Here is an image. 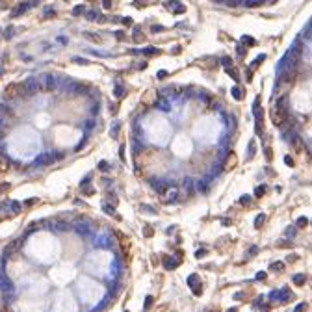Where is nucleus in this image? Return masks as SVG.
Returning <instances> with one entry per match:
<instances>
[{
  "label": "nucleus",
  "mask_w": 312,
  "mask_h": 312,
  "mask_svg": "<svg viewBox=\"0 0 312 312\" xmlns=\"http://www.w3.org/2000/svg\"><path fill=\"white\" fill-rule=\"evenodd\" d=\"M271 269L277 271V273H280V271L284 269V262H273V264H271Z\"/></svg>",
  "instance_id": "a211bd4d"
},
{
  "label": "nucleus",
  "mask_w": 312,
  "mask_h": 312,
  "mask_svg": "<svg viewBox=\"0 0 312 312\" xmlns=\"http://www.w3.org/2000/svg\"><path fill=\"white\" fill-rule=\"evenodd\" d=\"M290 141H292V145H293V149L297 151V153H303V151H307V147H305V143H303V140H301V136H297V134H293L292 137H290Z\"/></svg>",
  "instance_id": "6e6552de"
},
{
  "label": "nucleus",
  "mask_w": 312,
  "mask_h": 312,
  "mask_svg": "<svg viewBox=\"0 0 312 312\" xmlns=\"http://www.w3.org/2000/svg\"><path fill=\"white\" fill-rule=\"evenodd\" d=\"M184 188H186V191H188V195L193 193V180H191V178H184Z\"/></svg>",
  "instance_id": "2eb2a0df"
},
{
  "label": "nucleus",
  "mask_w": 312,
  "mask_h": 312,
  "mask_svg": "<svg viewBox=\"0 0 312 312\" xmlns=\"http://www.w3.org/2000/svg\"><path fill=\"white\" fill-rule=\"evenodd\" d=\"M87 19H89V21H95V19L100 21V17H99V13H97V11L91 10V11H87Z\"/></svg>",
  "instance_id": "5701e85b"
},
{
  "label": "nucleus",
  "mask_w": 312,
  "mask_h": 312,
  "mask_svg": "<svg viewBox=\"0 0 312 312\" xmlns=\"http://www.w3.org/2000/svg\"><path fill=\"white\" fill-rule=\"evenodd\" d=\"M256 279H258V280H262V279H266V273H264V271H262V273H258V275H256Z\"/></svg>",
  "instance_id": "5fc2aeb1"
},
{
  "label": "nucleus",
  "mask_w": 312,
  "mask_h": 312,
  "mask_svg": "<svg viewBox=\"0 0 312 312\" xmlns=\"http://www.w3.org/2000/svg\"><path fill=\"white\" fill-rule=\"evenodd\" d=\"M82 191H84V193H87V195H91V193H93V188H91V186H84Z\"/></svg>",
  "instance_id": "58836bf2"
},
{
  "label": "nucleus",
  "mask_w": 312,
  "mask_h": 312,
  "mask_svg": "<svg viewBox=\"0 0 312 312\" xmlns=\"http://www.w3.org/2000/svg\"><path fill=\"white\" fill-rule=\"evenodd\" d=\"M19 245H21V240H15V242H11V243L6 247V255H11L15 249H19Z\"/></svg>",
  "instance_id": "4468645a"
},
{
  "label": "nucleus",
  "mask_w": 312,
  "mask_h": 312,
  "mask_svg": "<svg viewBox=\"0 0 312 312\" xmlns=\"http://www.w3.org/2000/svg\"><path fill=\"white\" fill-rule=\"evenodd\" d=\"M166 195H169V201H175V199H177V190H173V191H167Z\"/></svg>",
  "instance_id": "f704fd0d"
},
{
  "label": "nucleus",
  "mask_w": 312,
  "mask_h": 312,
  "mask_svg": "<svg viewBox=\"0 0 312 312\" xmlns=\"http://www.w3.org/2000/svg\"><path fill=\"white\" fill-rule=\"evenodd\" d=\"M223 65H225L227 69H230V67H232V65H230V60H229V58H223Z\"/></svg>",
  "instance_id": "a19ab883"
},
{
  "label": "nucleus",
  "mask_w": 312,
  "mask_h": 312,
  "mask_svg": "<svg viewBox=\"0 0 312 312\" xmlns=\"http://www.w3.org/2000/svg\"><path fill=\"white\" fill-rule=\"evenodd\" d=\"M229 312H236V310H234V309H232V310H229Z\"/></svg>",
  "instance_id": "052dcab7"
},
{
  "label": "nucleus",
  "mask_w": 312,
  "mask_h": 312,
  "mask_svg": "<svg viewBox=\"0 0 312 312\" xmlns=\"http://www.w3.org/2000/svg\"><path fill=\"white\" fill-rule=\"evenodd\" d=\"M45 15H54V10H52V8H47V10H45Z\"/></svg>",
  "instance_id": "8fccbe9b"
},
{
  "label": "nucleus",
  "mask_w": 312,
  "mask_h": 312,
  "mask_svg": "<svg viewBox=\"0 0 312 312\" xmlns=\"http://www.w3.org/2000/svg\"><path fill=\"white\" fill-rule=\"evenodd\" d=\"M166 76H167V73H166V71H158V78H160V80H164Z\"/></svg>",
  "instance_id": "a18cd8bd"
},
{
  "label": "nucleus",
  "mask_w": 312,
  "mask_h": 312,
  "mask_svg": "<svg viewBox=\"0 0 312 312\" xmlns=\"http://www.w3.org/2000/svg\"><path fill=\"white\" fill-rule=\"evenodd\" d=\"M236 166V154H229L227 156V160H225V164H223V167L225 169H232Z\"/></svg>",
  "instance_id": "9d476101"
},
{
  "label": "nucleus",
  "mask_w": 312,
  "mask_h": 312,
  "mask_svg": "<svg viewBox=\"0 0 312 312\" xmlns=\"http://www.w3.org/2000/svg\"><path fill=\"white\" fill-rule=\"evenodd\" d=\"M188 284H190V288L193 290V293L195 296H201V292H203V286H201V282H199V277L197 275H190L188 277Z\"/></svg>",
  "instance_id": "423d86ee"
},
{
  "label": "nucleus",
  "mask_w": 312,
  "mask_h": 312,
  "mask_svg": "<svg viewBox=\"0 0 312 312\" xmlns=\"http://www.w3.org/2000/svg\"><path fill=\"white\" fill-rule=\"evenodd\" d=\"M197 190L201 191V193H206V191H208V184H206V180H199V182H197Z\"/></svg>",
  "instance_id": "f3484780"
},
{
  "label": "nucleus",
  "mask_w": 312,
  "mask_h": 312,
  "mask_svg": "<svg viewBox=\"0 0 312 312\" xmlns=\"http://www.w3.org/2000/svg\"><path fill=\"white\" fill-rule=\"evenodd\" d=\"M204 255H206V251H204V249H199V251H197V253H195V256H197V258H201V256H204Z\"/></svg>",
  "instance_id": "c03bdc74"
},
{
  "label": "nucleus",
  "mask_w": 312,
  "mask_h": 312,
  "mask_svg": "<svg viewBox=\"0 0 312 312\" xmlns=\"http://www.w3.org/2000/svg\"><path fill=\"white\" fill-rule=\"evenodd\" d=\"M113 95L117 97V99H121V97H124V89H123V86H115V91H113Z\"/></svg>",
  "instance_id": "6ab92c4d"
},
{
  "label": "nucleus",
  "mask_w": 312,
  "mask_h": 312,
  "mask_svg": "<svg viewBox=\"0 0 312 312\" xmlns=\"http://www.w3.org/2000/svg\"><path fill=\"white\" fill-rule=\"evenodd\" d=\"M253 156H255V141L249 143V156H247V158H253Z\"/></svg>",
  "instance_id": "c85d7f7f"
},
{
  "label": "nucleus",
  "mask_w": 312,
  "mask_h": 312,
  "mask_svg": "<svg viewBox=\"0 0 312 312\" xmlns=\"http://www.w3.org/2000/svg\"><path fill=\"white\" fill-rule=\"evenodd\" d=\"M93 126H95V121H87L86 123V128H93Z\"/></svg>",
  "instance_id": "864d4df0"
},
{
  "label": "nucleus",
  "mask_w": 312,
  "mask_h": 312,
  "mask_svg": "<svg viewBox=\"0 0 312 312\" xmlns=\"http://www.w3.org/2000/svg\"><path fill=\"white\" fill-rule=\"evenodd\" d=\"M262 193H266V186H258L256 191H255V195H256V197H262Z\"/></svg>",
  "instance_id": "bb28decb"
},
{
  "label": "nucleus",
  "mask_w": 312,
  "mask_h": 312,
  "mask_svg": "<svg viewBox=\"0 0 312 312\" xmlns=\"http://www.w3.org/2000/svg\"><path fill=\"white\" fill-rule=\"evenodd\" d=\"M305 309H307V303H299V305L296 307V312H303Z\"/></svg>",
  "instance_id": "4c0bfd02"
},
{
  "label": "nucleus",
  "mask_w": 312,
  "mask_h": 312,
  "mask_svg": "<svg viewBox=\"0 0 312 312\" xmlns=\"http://www.w3.org/2000/svg\"><path fill=\"white\" fill-rule=\"evenodd\" d=\"M141 208H143V210H147V212H151V214H154V212H156V210H154V208H151V206H147V204H143V206H141Z\"/></svg>",
  "instance_id": "de8ad7c7"
},
{
  "label": "nucleus",
  "mask_w": 312,
  "mask_h": 312,
  "mask_svg": "<svg viewBox=\"0 0 312 312\" xmlns=\"http://www.w3.org/2000/svg\"><path fill=\"white\" fill-rule=\"evenodd\" d=\"M37 80H39V86H41L43 91H52L56 87V76L54 74H41V76H37Z\"/></svg>",
  "instance_id": "f257e3e1"
},
{
  "label": "nucleus",
  "mask_w": 312,
  "mask_h": 312,
  "mask_svg": "<svg viewBox=\"0 0 312 312\" xmlns=\"http://www.w3.org/2000/svg\"><path fill=\"white\" fill-rule=\"evenodd\" d=\"M296 80V69H282V73L279 74V80H277V84L279 86H290V84Z\"/></svg>",
  "instance_id": "f03ea898"
},
{
  "label": "nucleus",
  "mask_w": 312,
  "mask_h": 312,
  "mask_svg": "<svg viewBox=\"0 0 312 312\" xmlns=\"http://www.w3.org/2000/svg\"><path fill=\"white\" fill-rule=\"evenodd\" d=\"M104 8H106V10H108V8H111V2H110V0H106V2H104Z\"/></svg>",
  "instance_id": "13d9d810"
},
{
  "label": "nucleus",
  "mask_w": 312,
  "mask_h": 312,
  "mask_svg": "<svg viewBox=\"0 0 312 312\" xmlns=\"http://www.w3.org/2000/svg\"><path fill=\"white\" fill-rule=\"evenodd\" d=\"M121 22H123V24H126V26H132V24H134L130 17H124V19H121Z\"/></svg>",
  "instance_id": "c9c22d12"
},
{
  "label": "nucleus",
  "mask_w": 312,
  "mask_h": 312,
  "mask_svg": "<svg viewBox=\"0 0 312 312\" xmlns=\"http://www.w3.org/2000/svg\"><path fill=\"white\" fill-rule=\"evenodd\" d=\"M11 208H13V212H19V210H21V203L13 201V203H11Z\"/></svg>",
  "instance_id": "473e14b6"
},
{
  "label": "nucleus",
  "mask_w": 312,
  "mask_h": 312,
  "mask_svg": "<svg viewBox=\"0 0 312 312\" xmlns=\"http://www.w3.org/2000/svg\"><path fill=\"white\" fill-rule=\"evenodd\" d=\"M153 227H145V236H153Z\"/></svg>",
  "instance_id": "37998d69"
},
{
  "label": "nucleus",
  "mask_w": 312,
  "mask_h": 312,
  "mask_svg": "<svg viewBox=\"0 0 312 312\" xmlns=\"http://www.w3.org/2000/svg\"><path fill=\"white\" fill-rule=\"evenodd\" d=\"M151 184H153V188L156 190L158 195H166L169 191V182H166V180H156V178H153Z\"/></svg>",
  "instance_id": "39448f33"
},
{
  "label": "nucleus",
  "mask_w": 312,
  "mask_h": 312,
  "mask_svg": "<svg viewBox=\"0 0 312 312\" xmlns=\"http://www.w3.org/2000/svg\"><path fill=\"white\" fill-rule=\"evenodd\" d=\"M153 301H154V297H153V296H149V297H147V299H145V309H149V307L153 305Z\"/></svg>",
  "instance_id": "72a5a7b5"
},
{
  "label": "nucleus",
  "mask_w": 312,
  "mask_h": 312,
  "mask_svg": "<svg viewBox=\"0 0 312 312\" xmlns=\"http://www.w3.org/2000/svg\"><path fill=\"white\" fill-rule=\"evenodd\" d=\"M307 282V277L303 273H297V275H293V284H297V286H303V284Z\"/></svg>",
  "instance_id": "ddd939ff"
},
{
  "label": "nucleus",
  "mask_w": 312,
  "mask_h": 312,
  "mask_svg": "<svg viewBox=\"0 0 312 312\" xmlns=\"http://www.w3.org/2000/svg\"><path fill=\"white\" fill-rule=\"evenodd\" d=\"M84 11H86V10H84V6H76V8L73 10L74 15H80V13H84Z\"/></svg>",
  "instance_id": "2f4dec72"
},
{
  "label": "nucleus",
  "mask_w": 312,
  "mask_h": 312,
  "mask_svg": "<svg viewBox=\"0 0 312 312\" xmlns=\"http://www.w3.org/2000/svg\"><path fill=\"white\" fill-rule=\"evenodd\" d=\"M240 203L242 204H251V197H249V195H243V197H240Z\"/></svg>",
  "instance_id": "c756f323"
},
{
  "label": "nucleus",
  "mask_w": 312,
  "mask_h": 312,
  "mask_svg": "<svg viewBox=\"0 0 312 312\" xmlns=\"http://www.w3.org/2000/svg\"><path fill=\"white\" fill-rule=\"evenodd\" d=\"M260 0H249V2H245V6H249V8H256V6H260Z\"/></svg>",
  "instance_id": "393cba45"
},
{
  "label": "nucleus",
  "mask_w": 312,
  "mask_h": 312,
  "mask_svg": "<svg viewBox=\"0 0 312 312\" xmlns=\"http://www.w3.org/2000/svg\"><path fill=\"white\" fill-rule=\"evenodd\" d=\"M180 256L182 253L178 251L177 253V258H171V256H164V266H166V269H175V267L180 264Z\"/></svg>",
  "instance_id": "0eeeda50"
},
{
  "label": "nucleus",
  "mask_w": 312,
  "mask_h": 312,
  "mask_svg": "<svg viewBox=\"0 0 312 312\" xmlns=\"http://www.w3.org/2000/svg\"><path fill=\"white\" fill-rule=\"evenodd\" d=\"M110 134H111L113 137H117V134H119V123H115V124H113V128L110 130Z\"/></svg>",
  "instance_id": "cd10ccee"
},
{
  "label": "nucleus",
  "mask_w": 312,
  "mask_h": 312,
  "mask_svg": "<svg viewBox=\"0 0 312 312\" xmlns=\"http://www.w3.org/2000/svg\"><path fill=\"white\" fill-rule=\"evenodd\" d=\"M115 37H117L119 41H123V39H124V34H123V32H117V34H115Z\"/></svg>",
  "instance_id": "3c124183"
},
{
  "label": "nucleus",
  "mask_w": 312,
  "mask_h": 312,
  "mask_svg": "<svg viewBox=\"0 0 312 312\" xmlns=\"http://www.w3.org/2000/svg\"><path fill=\"white\" fill-rule=\"evenodd\" d=\"M0 115H4V117H13V110L11 108H8L6 104H0Z\"/></svg>",
  "instance_id": "f8f14e48"
},
{
  "label": "nucleus",
  "mask_w": 312,
  "mask_h": 312,
  "mask_svg": "<svg viewBox=\"0 0 312 312\" xmlns=\"http://www.w3.org/2000/svg\"><path fill=\"white\" fill-rule=\"evenodd\" d=\"M245 52H247V50H245V48H243V47H238V56H243V54H245Z\"/></svg>",
  "instance_id": "603ef678"
},
{
  "label": "nucleus",
  "mask_w": 312,
  "mask_h": 312,
  "mask_svg": "<svg viewBox=\"0 0 312 312\" xmlns=\"http://www.w3.org/2000/svg\"><path fill=\"white\" fill-rule=\"evenodd\" d=\"M264 221H266V216H264V214L256 216V219H255V227H256V229H260V227H262V223H264Z\"/></svg>",
  "instance_id": "aec40b11"
},
{
  "label": "nucleus",
  "mask_w": 312,
  "mask_h": 312,
  "mask_svg": "<svg viewBox=\"0 0 312 312\" xmlns=\"http://www.w3.org/2000/svg\"><path fill=\"white\" fill-rule=\"evenodd\" d=\"M286 234H288V236H293V234H296V229H288Z\"/></svg>",
  "instance_id": "6e6d98bb"
},
{
  "label": "nucleus",
  "mask_w": 312,
  "mask_h": 312,
  "mask_svg": "<svg viewBox=\"0 0 312 312\" xmlns=\"http://www.w3.org/2000/svg\"><path fill=\"white\" fill-rule=\"evenodd\" d=\"M227 73H229L230 76H232V78L236 80V82H238V80H240V74H238V71H236L234 67H230V69H227Z\"/></svg>",
  "instance_id": "412c9836"
},
{
  "label": "nucleus",
  "mask_w": 312,
  "mask_h": 312,
  "mask_svg": "<svg viewBox=\"0 0 312 312\" xmlns=\"http://www.w3.org/2000/svg\"><path fill=\"white\" fill-rule=\"evenodd\" d=\"M99 169H100V171H104V173H106V171H110V164L102 160V162L99 164Z\"/></svg>",
  "instance_id": "b1692460"
},
{
  "label": "nucleus",
  "mask_w": 312,
  "mask_h": 312,
  "mask_svg": "<svg viewBox=\"0 0 312 312\" xmlns=\"http://www.w3.org/2000/svg\"><path fill=\"white\" fill-rule=\"evenodd\" d=\"M22 91H24L22 84H10V86L6 87V97H8V99H13V97H21Z\"/></svg>",
  "instance_id": "20e7f679"
},
{
  "label": "nucleus",
  "mask_w": 312,
  "mask_h": 312,
  "mask_svg": "<svg viewBox=\"0 0 312 312\" xmlns=\"http://www.w3.org/2000/svg\"><path fill=\"white\" fill-rule=\"evenodd\" d=\"M22 87H24L26 95H34V93L41 91V86H39V80L37 78H28L24 84H22Z\"/></svg>",
  "instance_id": "7ed1b4c3"
},
{
  "label": "nucleus",
  "mask_w": 312,
  "mask_h": 312,
  "mask_svg": "<svg viewBox=\"0 0 312 312\" xmlns=\"http://www.w3.org/2000/svg\"><path fill=\"white\" fill-rule=\"evenodd\" d=\"M284 162H286V166H290V167L293 166V160L290 158V156H284Z\"/></svg>",
  "instance_id": "79ce46f5"
},
{
  "label": "nucleus",
  "mask_w": 312,
  "mask_h": 312,
  "mask_svg": "<svg viewBox=\"0 0 312 312\" xmlns=\"http://www.w3.org/2000/svg\"><path fill=\"white\" fill-rule=\"evenodd\" d=\"M242 43H243V45H245V43H247V45H255V39H253V37H245V35H243V37H242Z\"/></svg>",
  "instance_id": "7c9ffc66"
},
{
  "label": "nucleus",
  "mask_w": 312,
  "mask_h": 312,
  "mask_svg": "<svg viewBox=\"0 0 312 312\" xmlns=\"http://www.w3.org/2000/svg\"><path fill=\"white\" fill-rule=\"evenodd\" d=\"M4 35H6V39L13 37V28H8V30H6V34H4Z\"/></svg>",
  "instance_id": "ea45409f"
},
{
  "label": "nucleus",
  "mask_w": 312,
  "mask_h": 312,
  "mask_svg": "<svg viewBox=\"0 0 312 312\" xmlns=\"http://www.w3.org/2000/svg\"><path fill=\"white\" fill-rule=\"evenodd\" d=\"M256 251H258V247H251V249H249V253H251V255H256Z\"/></svg>",
  "instance_id": "4d7b16f0"
},
{
  "label": "nucleus",
  "mask_w": 312,
  "mask_h": 312,
  "mask_svg": "<svg viewBox=\"0 0 312 312\" xmlns=\"http://www.w3.org/2000/svg\"><path fill=\"white\" fill-rule=\"evenodd\" d=\"M284 119H286V117H284L280 111L275 110V106H273V110H271V121H273V124H275V126H282Z\"/></svg>",
  "instance_id": "1a4fd4ad"
},
{
  "label": "nucleus",
  "mask_w": 312,
  "mask_h": 312,
  "mask_svg": "<svg viewBox=\"0 0 312 312\" xmlns=\"http://www.w3.org/2000/svg\"><path fill=\"white\" fill-rule=\"evenodd\" d=\"M271 156H273V154H271V149H269V147H266V158L271 160Z\"/></svg>",
  "instance_id": "49530a36"
},
{
  "label": "nucleus",
  "mask_w": 312,
  "mask_h": 312,
  "mask_svg": "<svg viewBox=\"0 0 312 312\" xmlns=\"http://www.w3.org/2000/svg\"><path fill=\"white\" fill-rule=\"evenodd\" d=\"M6 123H8V119L4 117V115H0V128H2V126H4V124H6Z\"/></svg>",
  "instance_id": "09e8293b"
},
{
  "label": "nucleus",
  "mask_w": 312,
  "mask_h": 312,
  "mask_svg": "<svg viewBox=\"0 0 312 312\" xmlns=\"http://www.w3.org/2000/svg\"><path fill=\"white\" fill-rule=\"evenodd\" d=\"M74 229H76V232L82 234V236H87V234H89V225H86V223H78Z\"/></svg>",
  "instance_id": "9b49d317"
},
{
  "label": "nucleus",
  "mask_w": 312,
  "mask_h": 312,
  "mask_svg": "<svg viewBox=\"0 0 312 312\" xmlns=\"http://www.w3.org/2000/svg\"><path fill=\"white\" fill-rule=\"evenodd\" d=\"M309 225V219H307V217H299V219H297V229H303V227H307Z\"/></svg>",
  "instance_id": "4be33fe9"
},
{
  "label": "nucleus",
  "mask_w": 312,
  "mask_h": 312,
  "mask_svg": "<svg viewBox=\"0 0 312 312\" xmlns=\"http://www.w3.org/2000/svg\"><path fill=\"white\" fill-rule=\"evenodd\" d=\"M143 54L145 56H154V54H158V50H156V48H145Z\"/></svg>",
  "instance_id": "a878e982"
},
{
  "label": "nucleus",
  "mask_w": 312,
  "mask_h": 312,
  "mask_svg": "<svg viewBox=\"0 0 312 312\" xmlns=\"http://www.w3.org/2000/svg\"><path fill=\"white\" fill-rule=\"evenodd\" d=\"M230 91H232V97L236 100H242L243 99V93H242V89H240V87H232Z\"/></svg>",
  "instance_id": "dca6fc26"
},
{
  "label": "nucleus",
  "mask_w": 312,
  "mask_h": 312,
  "mask_svg": "<svg viewBox=\"0 0 312 312\" xmlns=\"http://www.w3.org/2000/svg\"><path fill=\"white\" fill-rule=\"evenodd\" d=\"M102 208H104V212H106V214H113V212H115V210H113V206H110V204H104Z\"/></svg>",
  "instance_id": "e433bc0d"
},
{
  "label": "nucleus",
  "mask_w": 312,
  "mask_h": 312,
  "mask_svg": "<svg viewBox=\"0 0 312 312\" xmlns=\"http://www.w3.org/2000/svg\"><path fill=\"white\" fill-rule=\"evenodd\" d=\"M2 137H4V130H2V128H0V140H2Z\"/></svg>",
  "instance_id": "bf43d9fd"
}]
</instances>
